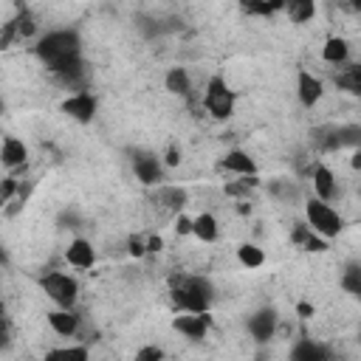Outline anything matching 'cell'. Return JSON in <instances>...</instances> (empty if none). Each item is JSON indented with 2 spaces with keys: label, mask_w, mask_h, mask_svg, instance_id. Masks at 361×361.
I'll return each mask as SVG.
<instances>
[{
  "label": "cell",
  "mask_w": 361,
  "mask_h": 361,
  "mask_svg": "<svg viewBox=\"0 0 361 361\" xmlns=\"http://www.w3.org/2000/svg\"><path fill=\"white\" fill-rule=\"evenodd\" d=\"M3 316H6V305H3V290H0V322H3Z\"/></svg>",
  "instance_id": "29"
},
{
  "label": "cell",
  "mask_w": 361,
  "mask_h": 361,
  "mask_svg": "<svg viewBox=\"0 0 361 361\" xmlns=\"http://www.w3.org/2000/svg\"><path fill=\"white\" fill-rule=\"evenodd\" d=\"M237 259L245 265V268H259L262 262H265V251L259 248V245H240L237 248Z\"/></svg>",
  "instance_id": "22"
},
{
  "label": "cell",
  "mask_w": 361,
  "mask_h": 361,
  "mask_svg": "<svg viewBox=\"0 0 361 361\" xmlns=\"http://www.w3.org/2000/svg\"><path fill=\"white\" fill-rule=\"evenodd\" d=\"M87 355H90L87 347H59L48 353V358H87Z\"/></svg>",
  "instance_id": "24"
},
{
  "label": "cell",
  "mask_w": 361,
  "mask_h": 361,
  "mask_svg": "<svg viewBox=\"0 0 361 361\" xmlns=\"http://www.w3.org/2000/svg\"><path fill=\"white\" fill-rule=\"evenodd\" d=\"M347 6H353V8H358V0H347Z\"/></svg>",
  "instance_id": "30"
},
{
  "label": "cell",
  "mask_w": 361,
  "mask_h": 361,
  "mask_svg": "<svg viewBox=\"0 0 361 361\" xmlns=\"http://www.w3.org/2000/svg\"><path fill=\"white\" fill-rule=\"evenodd\" d=\"M175 228H178L180 234H189V231H192V217L178 214V217H175Z\"/></svg>",
  "instance_id": "25"
},
{
  "label": "cell",
  "mask_w": 361,
  "mask_h": 361,
  "mask_svg": "<svg viewBox=\"0 0 361 361\" xmlns=\"http://www.w3.org/2000/svg\"><path fill=\"white\" fill-rule=\"evenodd\" d=\"M282 8L290 23H310L316 14V0H282Z\"/></svg>",
  "instance_id": "19"
},
{
  "label": "cell",
  "mask_w": 361,
  "mask_h": 361,
  "mask_svg": "<svg viewBox=\"0 0 361 361\" xmlns=\"http://www.w3.org/2000/svg\"><path fill=\"white\" fill-rule=\"evenodd\" d=\"M341 285H344L347 293H358V290H361V271H358V265H350V268L344 271Z\"/></svg>",
  "instance_id": "23"
},
{
  "label": "cell",
  "mask_w": 361,
  "mask_h": 361,
  "mask_svg": "<svg viewBox=\"0 0 361 361\" xmlns=\"http://www.w3.org/2000/svg\"><path fill=\"white\" fill-rule=\"evenodd\" d=\"M0 265H8V254H6V248H3V243H0Z\"/></svg>",
  "instance_id": "28"
},
{
  "label": "cell",
  "mask_w": 361,
  "mask_h": 361,
  "mask_svg": "<svg viewBox=\"0 0 361 361\" xmlns=\"http://www.w3.org/2000/svg\"><path fill=\"white\" fill-rule=\"evenodd\" d=\"M25 158H28L25 144L20 138H14V135H6L3 144H0V161H3V166H20Z\"/></svg>",
  "instance_id": "16"
},
{
  "label": "cell",
  "mask_w": 361,
  "mask_h": 361,
  "mask_svg": "<svg viewBox=\"0 0 361 361\" xmlns=\"http://www.w3.org/2000/svg\"><path fill=\"white\" fill-rule=\"evenodd\" d=\"M290 355H293L296 361H327V358H330V350H327L324 344L313 341V338H302V341L290 350Z\"/></svg>",
  "instance_id": "17"
},
{
  "label": "cell",
  "mask_w": 361,
  "mask_h": 361,
  "mask_svg": "<svg viewBox=\"0 0 361 361\" xmlns=\"http://www.w3.org/2000/svg\"><path fill=\"white\" fill-rule=\"evenodd\" d=\"M305 226L324 237V240H333L344 231V214L330 203V200H322V197H310L305 203Z\"/></svg>",
  "instance_id": "3"
},
{
  "label": "cell",
  "mask_w": 361,
  "mask_h": 361,
  "mask_svg": "<svg viewBox=\"0 0 361 361\" xmlns=\"http://www.w3.org/2000/svg\"><path fill=\"white\" fill-rule=\"evenodd\" d=\"M234 104H237V93L228 87V82L223 76H212L203 90V107L209 110V116L223 121L234 113Z\"/></svg>",
  "instance_id": "5"
},
{
  "label": "cell",
  "mask_w": 361,
  "mask_h": 361,
  "mask_svg": "<svg viewBox=\"0 0 361 361\" xmlns=\"http://www.w3.org/2000/svg\"><path fill=\"white\" fill-rule=\"evenodd\" d=\"M65 113L73 116L76 121H90L93 113H96V99H93L90 93L79 90V93H73V96L65 102Z\"/></svg>",
  "instance_id": "14"
},
{
  "label": "cell",
  "mask_w": 361,
  "mask_h": 361,
  "mask_svg": "<svg viewBox=\"0 0 361 361\" xmlns=\"http://www.w3.org/2000/svg\"><path fill=\"white\" fill-rule=\"evenodd\" d=\"M322 59H324L327 65H344V62L350 59V45H347V39H341V37L327 39L324 48H322Z\"/></svg>",
  "instance_id": "20"
},
{
  "label": "cell",
  "mask_w": 361,
  "mask_h": 361,
  "mask_svg": "<svg viewBox=\"0 0 361 361\" xmlns=\"http://www.w3.org/2000/svg\"><path fill=\"white\" fill-rule=\"evenodd\" d=\"M0 113H3V99H0Z\"/></svg>",
  "instance_id": "31"
},
{
  "label": "cell",
  "mask_w": 361,
  "mask_h": 361,
  "mask_svg": "<svg viewBox=\"0 0 361 361\" xmlns=\"http://www.w3.org/2000/svg\"><path fill=\"white\" fill-rule=\"evenodd\" d=\"M268 192H271L276 200H282V203H290V200L299 197V189H296L293 180H271V183H268Z\"/></svg>",
  "instance_id": "21"
},
{
  "label": "cell",
  "mask_w": 361,
  "mask_h": 361,
  "mask_svg": "<svg viewBox=\"0 0 361 361\" xmlns=\"http://www.w3.org/2000/svg\"><path fill=\"white\" fill-rule=\"evenodd\" d=\"M223 169H228V172L237 175V178H254V175H257V164H254L251 155L243 152V149H231V152H226V158H223Z\"/></svg>",
  "instance_id": "15"
},
{
  "label": "cell",
  "mask_w": 361,
  "mask_h": 361,
  "mask_svg": "<svg viewBox=\"0 0 361 361\" xmlns=\"http://www.w3.org/2000/svg\"><path fill=\"white\" fill-rule=\"evenodd\" d=\"M164 87L175 96H186L192 90V76L186 68H169L166 76H164Z\"/></svg>",
  "instance_id": "18"
},
{
  "label": "cell",
  "mask_w": 361,
  "mask_h": 361,
  "mask_svg": "<svg viewBox=\"0 0 361 361\" xmlns=\"http://www.w3.org/2000/svg\"><path fill=\"white\" fill-rule=\"evenodd\" d=\"M34 51L39 62L62 82L73 85L82 76V37L73 28H54L42 34Z\"/></svg>",
  "instance_id": "1"
},
{
  "label": "cell",
  "mask_w": 361,
  "mask_h": 361,
  "mask_svg": "<svg viewBox=\"0 0 361 361\" xmlns=\"http://www.w3.org/2000/svg\"><path fill=\"white\" fill-rule=\"evenodd\" d=\"M48 327H51L56 336L71 338V336H76V330H79V316L73 313V307H54V310L48 313Z\"/></svg>",
  "instance_id": "11"
},
{
  "label": "cell",
  "mask_w": 361,
  "mask_h": 361,
  "mask_svg": "<svg viewBox=\"0 0 361 361\" xmlns=\"http://www.w3.org/2000/svg\"><path fill=\"white\" fill-rule=\"evenodd\" d=\"M322 96H324V82L310 71H299L296 73V99H299V104L305 110H310L322 102Z\"/></svg>",
  "instance_id": "6"
},
{
  "label": "cell",
  "mask_w": 361,
  "mask_h": 361,
  "mask_svg": "<svg viewBox=\"0 0 361 361\" xmlns=\"http://www.w3.org/2000/svg\"><path fill=\"white\" fill-rule=\"evenodd\" d=\"M245 330H248V336L254 338V341H271L274 338V333H276V310L274 307H259V310H254L251 316H248V322H245Z\"/></svg>",
  "instance_id": "8"
},
{
  "label": "cell",
  "mask_w": 361,
  "mask_h": 361,
  "mask_svg": "<svg viewBox=\"0 0 361 361\" xmlns=\"http://www.w3.org/2000/svg\"><path fill=\"white\" fill-rule=\"evenodd\" d=\"M195 240L200 243H217L220 237V226H217V217L212 212H200L192 217V231H189Z\"/></svg>",
  "instance_id": "13"
},
{
  "label": "cell",
  "mask_w": 361,
  "mask_h": 361,
  "mask_svg": "<svg viewBox=\"0 0 361 361\" xmlns=\"http://www.w3.org/2000/svg\"><path fill=\"white\" fill-rule=\"evenodd\" d=\"M310 180H313V197H322V200H336L338 197V178L336 172L327 166V164H316L313 172H310Z\"/></svg>",
  "instance_id": "9"
},
{
  "label": "cell",
  "mask_w": 361,
  "mask_h": 361,
  "mask_svg": "<svg viewBox=\"0 0 361 361\" xmlns=\"http://www.w3.org/2000/svg\"><path fill=\"white\" fill-rule=\"evenodd\" d=\"M65 259H68V265L85 271V268H90V265L96 262V251H93L90 240H85V237H73V240L68 243V248H65Z\"/></svg>",
  "instance_id": "10"
},
{
  "label": "cell",
  "mask_w": 361,
  "mask_h": 361,
  "mask_svg": "<svg viewBox=\"0 0 361 361\" xmlns=\"http://www.w3.org/2000/svg\"><path fill=\"white\" fill-rule=\"evenodd\" d=\"M175 330L186 338H203L209 333V313H186L180 310V316L175 319Z\"/></svg>",
  "instance_id": "12"
},
{
  "label": "cell",
  "mask_w": 361,
  "mask_h": 361,
  "mask_svg": "<svg viewBox=\"0 0 361 361\" xmlns=\"http://www.w3.org/2000/svg\"><path fill=\"white\" fill-rule=\"evenodd\" d=\"M45 296L54 302V307H73L79 299V282L68 271H48L39 279Z\"/></svg>",
  "instance_id": "4"
},
{
  "label": "cell",
  "mask_w": 361,
  "mask_h": 361,
  "mask_svg": "<svg viewBox=\"0 0 361 361\" xmlns=\"http://www.w3.org/2000/svg\"><path fill=\"white\" fill-rule=\"evenodd\" d=\"M133 172H135V178L141 180V183H147V186H155V183H161V178H164V161L155 155V152H135L133 155Z\"/></svg>",
  "instance_id": "7"
},
{
  "label": "cell",
  "mask_w": 361,
  "mask_h": 361,
  "mask_svg": "<svg viewBox=\"0 0 361 361\" xmlns=\"http://www.w3.org/2000/svg\"><path fill=\"white\" fill-rule=\"evenodd\" d=\"M296 310H299V316H302V319H310V316H313V307H310V305H305V302H302Z\"/></svg>",
  "instance_id": "27"
},
{
  "label": "cell",
  "mask_w": 361,
  "mask_h": 361,
  "mask_svg": "<svg viewBox=\"0 0 361 361\" xmlns=\"http://www.w3.org/2000/svg\"><path fill=\"white\" fill-rule=\"evenodd\" d=\"M172 302L178 310L186 313H209L212 302H214V285L209 276L200 274H180L172 279V290H169Z\"/></svg>",
  "instance_id": "2"
},
{
  "label": "cell",
  "mask_w": 361,
  "mask_h": 361,
  "mask_svg": "<svg viewBox=\"0 0 361 361\" xmlns=\"http://www.w3.org/2000/svg\"><path fill=\"white\" fill-rule=\"evenodd\" d=\"M161 355H164V353H161L158 347H147V350L138 353V358H161Z\"/></svg>",
  "instance_id": "26"
}]
</instances>
